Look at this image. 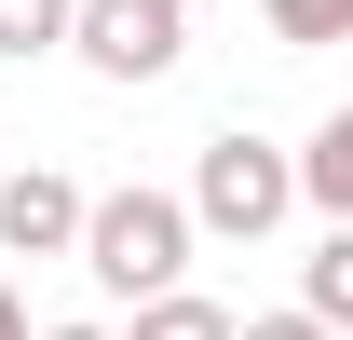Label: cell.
I'll list each match as a JSON object with an SVG mask.
<instances>
[{
  "instance_id": "5",
  "label": "cell",
  "mask_w": 353,
  "mask_h": 340,
  "mask_svg": "<svg viewBox=\"0 0 353 340\" xmlns=\"http://www.w3.org/2000/svg\"><path fill=\"white\" fill-rule=\"evenodd\" d=\"M299 205H312V218H353V95L312 123V150H299Z\"/></svg>"
},
{
  "instance_id": "6",
  "label": "cell",
  "mask_w": 353,
  "mask_h": 340,
  "mask_svg": "<svg viewBox=\"0 0 353 340\" xmlns=\"http://www.w3.org/2000/svg\"><path fill=\"white\" fill-rule=\"evenodd\" d=\"M299 313L312 327H353V218H326V245L299 258Z\"/></svg>"
},
{
  "instance_id": "7",
  "label": "cell",
  "mask_w": 353,
  "mask_h": 340,
  "mask_svg": "<svg viewBox=\"0 0 353 340\" xmlns=\"http://www.w3.org/2000/svg\"><path fill=\"white\" fill-rule=\"evenodd\" d=\"M82 28V0H0V68H28V55H68Z\"/></svg>"
},
{
  "instance_id": "4",
  "label": "cell",
  "mask_w": 353,
  "mask_h": 340,
  "mask_svg": "<svg viewBox=\"0 0 353 340\" xmlns=\"http://www.w3.org/2000/svg\"><path fill=\"white\" fill-rule=\"evenodd\" d=\"M82 177H54V164H14L0 177V258H82Z\"/></svg>"
},
{
  "instance_id": "1",
  "label": "cell",
  "mask_w": 353,
  "mask_h": 340,
  "mask_svg": "<svg viewBox=\"0 0 353 340\" xmlns=\"http://www.w3.org/2000/svg\"><path fill=\"white\" fill-rule=\"evenodd\" d=\"M190 191H150V177H123V191H95L82 205V272L109 299H176L190 286Z\"/></svg>"
},
{
  "instance_id": "2",
  "label": "cell",
  "mask_w": 353,
  "mask_h": 340,
  "mask_svg": "<svg viewBox=\"0 0 353 340\" xmlns=\"http://www.w3.org/2000/svg\"><path fill=\"white\" fill-rule=\"evenodd\" d=\"M299 218V150H272V136H204L190 150V232H218V245H272Z\"/></svg>"
},
{
  "instance_id": "8",
  "label": "cell",
  "mask_w": 353,
  "mask_h": 340,
  "mask_svg": "<svg viewBox=\"0 0 353 340\" xmlns=\"http://www.w3.org/2000/svg\"><path fill=\"white\" fill-rule=\"evenodd\" d=\"M123 340H245V313H218V299L176 286V299H136V327H123Z\"/></svg>"
},
{
  "instance_id": "9",
  "label": "cell",
  "mask_w": 353,
  "mask_h": 340,
  "mask_svg": "<svg viewBox=\"0 0 353 340\" xmlns=\"http://www.w3.org/2000/svg\"><path fill=\"white\" fill-rule=\"evenodd\" d=\"M272 14V41L285 55H326V41H353V0H259Z\"/></svg>"
},
{
  "instance_id": "12",
  "label": "cell",
  "mask_w": 353,
  "mask_h": 340,
  "mask_svg": "<svg viewBox=\"0 0 353 340\" xmlns=\"http://www.w3.org/2000/svg\"><path fill=\"white\" fill-rule=\"evenodd\" d=\"M41 340H123V327H95V313H68V327H41Z\"/></svg>"
},
{
  "instance_id": "3",
  "label": "cell",
  "mask_w": 353,
  "mask_h": 340,
  "mask_svg": "<svg viewBox=\"0 0 353 340\" xmlns=\"http://www.w3.org/2000/svg\"><path fill=\"white\" fill-rule=\"evenodd\" d=\"M68 55H82L95 82H163L176 55H190V14H176V0H82Z\"/></svg>"
},
{
  "instance_id": "10",
  "label": "cell",
  "mask_w": 353,
  "mask_h": 340,
  "mask_svg": "<svg viewBox=\"0 0 353 340\" xmlns=\"http://www.w3.org/2000/svg\"><path fill=\"white\" fill-rule=\"evenodd\" d=\"M245 340H340V327H312L299 299H285V313H245Z\"/></svg>"
},
{
  "instance_id": "11",
  "label": "cell",
  "mask_w": 353,
  "mask_h": 340,
  "mask_svg": "<svg viewBox=\"0 0 353 340\" xmlns=\"http://www.w3.org/2000/svg\"><path fill=\"white\" fill-rule=\"evenodd\" d=\"M0 340H41V327H28V299H14V286H0Z\"/></svg>"
},
{
  "instance_id": "13",
  "label": "cell",
  "mask_w": 353,
  "mask_h": 340,
  "mask_svg": "<svg viewBox=\"0 0 353 340\" xmlns=\"http://www.w3.org/2000/svg\"><path fill=\"white\" fill-rule=\"evenodd\" d=\"M176 14H204V0H176Z\"/></svg>"
}]
</instances>
